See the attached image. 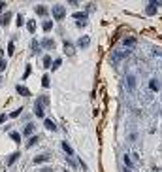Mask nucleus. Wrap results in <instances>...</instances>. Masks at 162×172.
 <instances>
[{
  "label": "nucleus",
  "instance_id": "f257e3e1",
  "mask_svg": "<svg viewBox=\"0 0 162 172\" xmlns=\"http://www.w3.org/2000/svg\"><path fill=\"white\" fill-rule=\"evenodd\" d=\"M51 13H53V17L57 19V21H60V19H64V15H66V11H64V6H53V9H51Z\"/></svg>",
  "mask_w": 162,
  "mask_h": 172
},
{
  "label": "nucleus",
  "instance_id": "f03ea898",
  "mask_svg": "<svg viewBox=\"0 0 162 172\" xmlns=\"http://www.w3.org/2000/svg\"><path fill=\"white\" fill-rule=\"evenodd\" d=\"M11 15H13V13H9V11H6V13H0V25H2V27H8L9 21H11Z\"/></svg>",
  "mask_w": 162,
  "mask_h": 172
},
{
  "label": "nucleus",
  "instance_id": "7ed1b4c3",
  "mask_svg": "<svg viewBox=\"0 0 162 172\" xmlns=\"http://www.w3.org/2000/svg\"><path fill=\"white\" fill-rule=\"evenodd\" d=\"M123 47H126V49H134L136 47V38H125L123 40Z\"/></svg>",
  "mask_w": 162,
  "mask_h": 172
},
{
  "label": "nucleus",
  "instance_id": "20e7f679",
  "mask_svg": "<svg viewBox=\"0 0 162 172\" xmlns=\"http://www.w3.org/2000/svg\"><path fill=\"white\" fill-rule=\"evenodd\" d=\"M157 13V0H149L147 6V15H155Z\"/></svg>",
  "mask_w": 162,
  "mask_h": 172
},
{
  "label": "nucleus",
  "instance_id": "39448f33",
  "mask_svg": "<svg viewBox=\"0 0 162 172\" xmlns=\"http://www.w3.org/2000/svg\"><path fill=\"white\" fill-rule=\"evenodd\" d=\"M64 53L70 55V57H74V53H76V47H74L70 42H64Z\"/></svg>",
  "mask_w": 162,
  "mask_h": 172
},
{
  "label": "nucleus",
  "instance_id": "423d86ee",
  "mask_svg": "<svg viewBox=\"0 0 162 172\" xmlns=\"http://www.w3.org/2000/svg\"><path fill=\"white\" fill-rule=\"evenodd\" d=\"M42 47H45V49H55V40H51V38L42 40Z\"/></svg>",
  "mask_w": 162,
  "mask_h": 172
},
{
  "label": "nucleus",
  "instance_id": "0eeeda50",
  "mask_svg": "<svg viewBox=\"0 0 162 172\" xmlns=\"http://www.w3.org/2000/svg\"><path fill=\"white\" fill-rule=\"evenodd\" d=\"M89 44H90L89 36H81L79 40H77V45H79V47H89Z\"/></svg>",
  "mask_w": 162,
  "mask_h": 172
},
{
  "label": "nucleus",
  "instance_id": "6e6552de",
  "mask_svg": "<svg viewBox=\"0 0 162 172\" xmlns=\"http://www.w3.org/2000/svg\"><path fill=\"white\" fill-rule=\"evenodd\" d=\"M126 85H128V89H134V85H136V78L132 76V74H126Z\"/></svg>",
  "mask_w": 162,
  "mask_h": 172
},
{
  "label": "nucleus",
  "instance_id": "1a4fd4ad",
  "mask_svg": "<svg viewBox=\"0 0 162 172\" xmlns=\"http://www.w3.org/2000/svg\"><path fill=\"white\" fill-rule=\"evenodd\" d=\"M36 13H38V15H42V17H47L49 9L45 8V6H36Z\"/></svg>",
  "mask_w": 162,
  "mask_h": 172
},
{
  "label": "nucleus",
  "instance_id": "9d476101",
  "mask_svg": "<svg viewBox=\"0 0 162 172\" xmlns=\"http://www.w3.org/2000/svg\"><path fill=\"white\" fill-rule=\"evenodd\" d=\"M89 17V13H85V11H76L74 13V19H77V21H83V19Z\"/></svg>",
  "mask_w": 162,
  "mask_h": 172
},
{
  "label": "nucleus",
  "instance_id": "9b49d317",
  "mask_svg": "<svg viewBox=\"0 0 162 172\" xmlns=\"http://www.w3.org/2000/svg\"><path fill=\"white\" fill-rule=\"evenodd\" d=\"M45 161H49V155H38V157H34V163H36V165L45 163Z\"/></svg>",
  "mask_w": 162,
  "mask_h": 172
},
{
  "label": "nucleus",
  "instance_id": "f8f14e48",
  "mask_svg": "<svg viewBox=\"0 0 162 172\" xmlns=\"http://www.w3.org/2000/svg\"><path fill=\"white\" fill-rule=\"evenodd\" d=\"M42 28H44L45 32H49L51 28H53V21H49V19H45V21H44V25H42Z\"/></svg>",
  "mask_w": 162,
  "mask_h": 172
},
{
  "label": "nucleus",
  "instance_id": "ddd939ff",
  "mask_svg": "<svg viewBox=\"0 0 162 172\" xmlns=\"http://www.w3.org/2000/svg\"><path fill=\"white\" fill-rule=\"evenodd\" d=\"M44 125H45V129H49V131H57V125H55V123L51 121V119H45Z\"/></svg>",
  "mask_w": 162,
  "mask_h": 172
},
{
  "label": "nucleus",
  "instance_id": "4468645a",
  "mask_svg": "<svg viewBox=\"0 0 162 172\" xmlns=\"http://www.w3.org/2000/svg\"><path fill=\"white\" fill-rule=\"evenodd\" d=\"M17 93H19V95H23V96H28V95H30V91H28L27 87H23V85H17Z\"/></svg>",
  "mask_w": 162,
  "mask_h": 172
},
{
  "label": "nucleus",
  "instance_id": "2eb2a0df",
  "mask_svg": "<svg viewBox=\"0 0 162 172\" xmlns=\"http://www.w3.org/2000/svg\"><path fill=\"white\" fill-rule=\"evenodd\" d=\"M32 132H34V123H28L27 127H25V131H23V134L28 136V134H32Z\"/></svg>",
  "mask_w": 162,
  "mask_h": 172
},
{
  "label": "nucleus",
  "instance_id": "dca6fc26",
  "mask_svg": "<svg viewBox=\"0 0 162 172\" xmlns=\"http://www.w3.org/2000/svg\"><path fill=\"white\" fill-rule=\"evenodd\" d=\"M19 159V153H13V155H9L8 157V161H6V165H8V167H11V165L15 163V161H17Z\"/></svg>",
  "mask_w": 162,
  "mask_h": 172
},
{
  "label": "nucleus",
  "instance_id": "f3484780",
  "mask_svg": "<svg viewBox=\"0 0 162 172\" xmlns=\"http://www.w3.org/2000/svg\"><path fill=\"white\" fill-rule=\"evenodd\" d=\"M149 87H151V91H160V83H158L157 80H151V82H149Z\"/></svg>",
  "mask_w": 162,
  "mask_h": 172
},
{
  "label": "nucleus",
  "instance_id": "a211bd4d",
  "mask_svg": "<svg viewBox=\"0 0 162 172\" xmlns=\"http://www.w3.org/2000/svg\"><path fill=\"white\" fill-rule=\"evenodd\" d=\"M27 28H28V32H36V21L30 19V21L27 23Z\"/></svg>",
  "mask_w": 162,
  "mask_h": 172
},
{
  "label": "nucleus",
  "instance_id": "6ab92c4d",
  "mask_svg": "<svg viewBox=\"0 0 162 172\" xmlns=\"http://www.w3.org/2000/svg\"><path fill=\"white\" fill-rule=\"evenodd\" d=\"M42 64H44V68H49L51 66V57H49V55H45L44 59H42Z\"/></svg>",
  "mask_w": 162,
  "mask_h": 172
},
{
  "label": "nucleus",
  "instance_id": "aec40b11",
  "mask_svg": "<svg viewBox=\"0 0 162 172\" xmlns=\"http://www.w3.org/2000/svg\"><path fill=\"white\" fill-rule=\"evenodd\" d=\"M60 146H62V150L66 151V155H74V150H72V148H70V146L66 144V142H62V144H60Z\"/></svg>",
  "mask_w": 162,
  "mask_h": 172
},
{
  "label": "nucleus",
  "instance_id": "412c9836",
  "mask_svg": "<svg viewBox=\"0 0 162 172\" xmlns=\"http://www.w3.org/2000/svg\"><path fill=\"white\" fill-rule=\"evenodd\" d=\"M32 51H34V53H40V42L38 40H32Z\"/></svg>",
  "mask_w": 162,
  "mask_h": 172
},
{
  "label": "nucleus",
  "instance_id": "4be33fe9",
  "mask_svg": "<svg viewBox=\"0 0 162 172\" xmlns=\"http://www.w3.org/2000/svg\"><path fill=\"white\" fill-rule=\"evenodd\" d=\"M47 102H49V100H47V96H40V98L36 100V104H38V106H42V108H44V106L47 104Z\"/></svg>",
  "mask_w": 162,
  "mask_h": 172
},
{
  "label": "nucleus",
  "instance_id": "5701e85b",
  "mask_svg": "<svg viewBox=\"0 0 162 172\" xmlns=\"http://www.w3.org/2000/svg\"><path fill=\"white\" fill-rule=\"evenodd\" d=\"M34 113H36L38 117H44V108H42V106H34Z\"/></svg>",
  "mask_w": 162,
  "mask_h": 172
},
{
  "label": "nucleus",
  "instance_id": "b1692460",
  "mask_svg": "<svg viewBox=\"0 0 162 172\" xmlns=\"http://www.w3.org/2000/svg\"><path fill=\"white\" fill-rule=\"evenodd\" d=\"M38 140H40V136H32L30 140H28V142H27V146H28V148H32V146L36 144V142H38Z\"/></svg>",
  "mask_w": 162,
  "mask_h": 172
},
{
  "label": "nucleus",
  "instance_id": "393cba45",
  "mask_svg": "<svg viewBox=\"0 0 162 172\" xmlns=\"http://www.w3.org/2000/svg\"><path fill=\"white\" fill-rule=\"evenodd\" d=\"M11 138H13V140L17 142V144L21 142V134H19V132H11Z\"/></svg>",
  "mask_w": 162,
  "mask_h": 172
},
{
  "label": "nucleus",
  "instance_id": "a878e982",
  "mask_svg": "<svg viewBox=\"0 0 162 172\" xmlns=\"http://www.w3.org/2000/svg\"><path fill=\"white\" fill-rule=\"evenodd\" d=\"M60 64H62V61H60V59H57V61H55L53 64H51V68H53V70H57V68H59Z\"/></svg>",
  "mask_w": 162,
  "mask_h": 172
},
{
  "label": "nucleus",
  "instance_id": "bb28decb",
  "mask_svg": "<svg viewBox=\"0 0 162 172\" xmlns=\"http://www.w3.org/2000/svg\"><path fill=\"white\" fill-rule=\"evenodd\" d=\"M42 85H44V87H49V78H47V76L42 78Z\"/></svg>",
  "mask_w": 162,
  "mask_h": 172
},
{
  "label": "nucleus",
  "instance_id": "cd10ccee",
  "mask_svg": "<svg viewBox=\"0 0 162 172\" xmlns=\"http://www.w3.org/2000/svg\"><path fill=\"white\" fill-rule=\"evenodd\" d=\"M23 23H25V17H23V15H17V27H21Z\"/></svg>",
  "mask_w": 162,
  "mask_h": 172
},
{
  "label": "nucleus",
  "instance_id": "c85d7f7f",
  "mask_svg": "<svg viewBox=\"0 0 162 172\" xmlns=\"http://www.w3.org/2000/svg\"><path fill=\"white\" fill-rule=\"evenodd\" d=\"M13 49H15V47H13V42H9V45H8V53H9V55H13Z\"/></svg>",
  "mask_w": 162,
  "mask_h": 172
},
{
  "label": "nucleus",
  "instance_id": "c756f323",
  "mask_svg": "<svg viewBox=\"0 0 162 172\" xmlns=\"http://www.w3.org/2000/svg\"><path fill=\"white\" fill-rule=\"evenodd\" d=\"M28 76H30V64H28V66L25 68V76H23V78H25V80H27Z\"/></svg>",
  "mask_w": 162,
  "mask_h": 172
},
{
  "label": "nucleus",
  "instance_id": "7c9ffc66",
  "mask_svg": "<svg viewBox=\"0 0 162 172\" xmlns=\"http://www.w3.org/2000/svg\"><path fill=\"white\" fill-rule=\"evenodd\" d=\"M125 163H126V167H132V159L128 157V155H126V157H125Z\"/></svg>",
  "mask_w": 162,
  "mask_h": 172
},
{
  "label": "nucleus",
  "instance_id": "2f4dec72",
  "mask_svg": "<svg viewBox=\"0 0 162 172\" xmlns=\"http://www.w3.org/2000/svg\"><path fill=\"white\" fill-rule=\"evenodd\" d=\"M2 70H6V61L4 59H0V72H2Z\"/></svg>",
  "mask_w": 162,
  "mask_h": 172
},
{
  "label": "nucleus",
  "instance_id": "473e14b6",
  "mask_svg": "<svg viewBox=\"0 0 162 172\" xmlns=\"http://www.w3.org/2000/svg\"><path fill=\"white\" fill-rule=\"evenodd\" d=\"M19 113H21V108H19V110H15V112H11V117H17Z\"/></svg>",
  "mask_w": 162,
  "mask_h": 172
},
{
  "label": "nucleus",
  "instance_id": "72a5a7b5",
  "mask_svg": "<svg viewBox=\"0 0 162 172\" xmlns=\"http://www.w3.org/2000/svg\"><path fill=\"white\" fill-rule=\"evenodd\" d=\"M6 8V2H4V0H0V13H2V9H4Z\"/></svg>",
  "mask_w": 162,
  "mask_h": 172
},
{
  "label": "nucleus",
  "instance_id": "f704fd0d",
  "mask_svg": "<svg viewBox=\"0 0 162 172\" xmlns=\"http://www.w3.org/2000/svg\"><path fill=\"white\" fill-rule=\"evenodd\" d=\"M68 2H70V4H72V6H77V4H79V2H81V0H68Z\"/></svg>",
  "mask_w": 162,
  "mask_h": 172
},
{
  "label": "nucleus",
  "instance_id": "c9c22d12",
  "mask_svg": "<svg viewBox=\"0 0 162 172\" xmlns=\"http://www.w3.org/2000/svg\"><path fill=\"white\" fill-rule=\"evenodd\" d=\"M85 25H87L85 21H77V27H79V28H83V27H85Z\"/></svg>",
  "mask_w": 162,
  "mask_h": 172
},
{
  "label": "nucleus",
  "instance_id": "e433bc0d",
  "mask_svg": "<svg viewBox=\"0 0 162 172\" xmlns=\"http://www.w3.org/2000/svg\"><path fill=\"white\" fill-rule=\"evenodd\" d=\"M6 119H8V115H0V123H4Z\"/></svg>",
  "mask_w": 162,
  "mask_h": 172
},
{
  "label": "nucleus",
  "instance_id": "4c0bfd02",
  "mask_svg": "<svg viewBox=\"0 0 162 172\" xmlns=\"http://www.w3.org/2000/svg\"><path fill=\"white\" fill-rule=\"evenodd\" d=\"M42 172H53L51 168H42Z\"/></svg>",
  "mask_w": 162,
  "mask_h": 172
},
{
  "label": "nucleus",
  "instance_id": "58836bf2",
  "mask_svg": "<svg viewBox=\"0 0 162 172\" xmlns=\"http://www.w3.org/2000/svg\"><path fill=\"white\" fill-rule=\"evenodd\" d=\"M2 55H4V51H2V47H0V59H2Z\"/></svg>",
  "mask_w": 162,
  "mask_h": 172
},
{
  "label": "nucleus",
  "instance_id": "ea45409f",
  "mask_svg": "<svg viewBox=\"0 0 162 172\" xmlns=\"http://www.w3.org/2000/svg\"><path fill=\"white\" fill-rule=\"evenodd\" d=\"M158 4H162V0H160V2H158Z\"/></svg>",
  "mask_w": 162,
  "mask_h": 172
},
{
  "label": "nucleus",
  "instance_id": "a19ab883",
  "mask_svg": "<svg viewBox=\"0 0 162 172\" xmlns=\"http://www.w3.org/2000/svg\"><path fill=\"white\" fill-rule=\"evenodd\" d=\"M0 83H2V80H0Z\"/></svg>",
  "mask_w": 162,
  "mask_h": 172
},
{
  "label": "nucleus",
  "instance_id": "79ce46f5",
  "mask_svg": "<svg viewBox=\"0 0 162 172\" xmlns=\"http://www.w3.org/2000/svg\"><path fill=\"white\" fill-rule=\"evenodd\" d=\"M64 172H68V170H64Z\"/></svg>",
  "mask_w": 162,
  "mask_h": 172
}]
</instances>
